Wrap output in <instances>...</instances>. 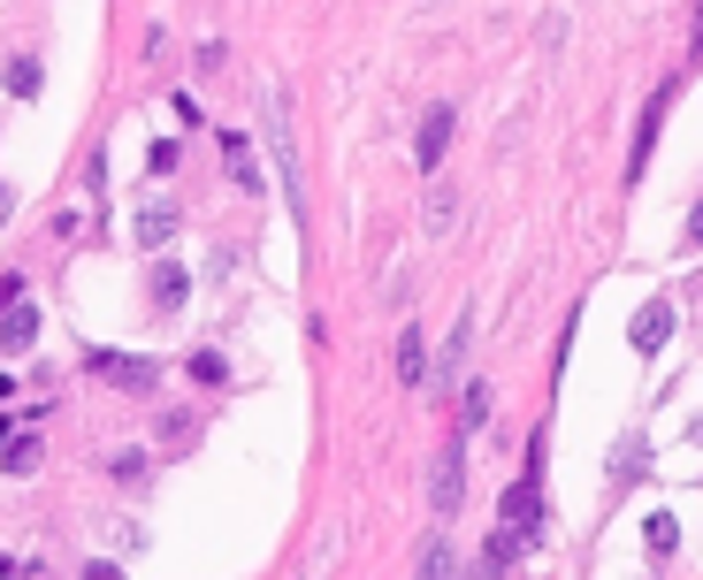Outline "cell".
Masks as SVG:
<instances>
[{"label": "cell", "mask_w": 703, "mask_h": 580, "mask_svg": "<svg viewBox=\"0 0 703 580\" xmlns=\"http://www.w3.org/2000/svg\"><path fill=\"white\" fill-rule=\"evenodd\" d=\"M459 473H467V450L444 443V458H436V473H428V504H436V512H459V497H467Z\"/></svg>", "instance_id": "obj_1"}, {"label": "cell", "mask_w": 703, "mask_h": 580, "mask_svg": "<svg viewBox=\"0 0 703 580\" xmlns=\"http://www.w3.org/2000/svg\"><path fill=\"white\" fill-rule=\"evenodd\" d=\"M666 336H673V305H666V298L635 305V321H627V344H635V352H658Z\"/></svg>", "instance_id": "obj_2"}, {"label": "cell", "mask_w": 703, "mask_h": 580, "mask_svg": "<svg viewBox=\"0 0 703 580\" xmlns=\"http://www.w3.org/2000/svg\"><path fill=\"white\" fill-rule=\"evenodd\" d=\"M268 145H276L283 191H291V207H299V153H291V115H283V100H268Z\"/></svg>", "instance_id": "obj_3"}, {"label": "cell", "mask_w": 703, "mask_h": 580, "mask_svg": "<svg viewBox=\"0 0 703 580\" xmlns=\"http://www.w3.org/2000/svg\"><path fill=\"white\" fill-rule=\"evenodd\" d=\"M92 375H108L115 390H154V359H115V352H92Z\"/></svg>", "instance_id": "obj_4"}, {"label": "cell", "mask_w": 703, "mask_h": 580, "mask_svg": "<svg viewBox=\"0 0 703 580\" xmlns=\"http://www.w3.org/2000/svg\"><path fill=\"white\" fill-rule=\"evenodd\" d=\"M498 512H505L513 527H527V520H543V466H535V473H521V481H513V489L498 497Z\"/></svg>", "instance_id": "obj_5"}, {"label": "cell", "mask_w": 703, "mask_h": 580, "mask_svg": "<svg viewBox=\"0 0 703 580\" xmlns=\"http://www.w3.org/2000/svg\"><path fill=\"white\" fill-rule=\"evenodd\" d=\"M444 145H451V108H428V123H421V138H413V160L436 176V168H444Z\"/></svg>", "instance_id": "obj_6"}, {"label": "cell", "mask_w": 703, "mask_h": 580, "mask_svg": "<svg viewBox=\"0 0 703 580\" xmlns=\"http://www.w3.org/2000/svg\"><path fill=\"white\" fill-rule=\"evenodd\" d=\"M222 160H230V176H237V191H260V153L245 131H222Z\"/></svg>", "instance_id": "obj_7"}, {"label": "cell", "mask_w": 703, "mask_h": 580, "mask_svg": "<svg viewBox=\"0 0 703 580\" xmlns=\"http://www.w3.org/2000/svg\"><path fill=\"white\" fill-rule=\"evenodd\" d=\"M31 336H38V305H23V298H8V305H0V344H8V352H23Z\"/></svg>", "instance_id": "obj_8"}, {"label": "cell", "mask_w": 703, "mask_h": 580, "mask_svg": "<svg viewBox=\"0 0 703 580\" xmlns=\"http://www.w3.org/2000/svg\"><path fill=\"white\" fill-rule=\"evenodd\" d=\"M398 382H405V390H421V382H428V344H421V328H405V336H398Z\"/></svg>", "instance_id": "obj_9"}, {"label": "cell", "mask_w": 703, "mask_h": 580, "mask_svg": "<svg viewBox=\"0 0 703 580\" xmlns=\"http://www.w3.org/2000/svg\"><path fill=\"white\" fill-rule=\"evenodd\" d=\"M643 543H650V558L666 566V558L681 550V520H673V512H650V527H643Z\"/></svg>", "instance_id": "obj_10"}, {"label": "cell", "mask_w": 703, "mask_h": 580, "mask_svg": "<svg viewBox=\"0 0 703 580\" xmlns=\"http://www.w3.org/2000/svg\"><path fill=\"white\" fill-rule=\"evenodd\" d=\"M658 123H666V92L643 108V131H635V160H627V176H643V168H650V138H658Z\"/></svg>", "instance_id": "obj_11"}, {"label": "cell", "mask_w": 703, "mask_h": 580, "mask_svg": "<svg viewBox=\"0 0 703 580\" xmlns=\"http://www.w3.org/2000/svg\"><path fill=\"white\" fill-rule=\"evenodd\" d=\"M169 237H176V207H146V214H138V245H146V253H161Z\"/></svg>", "instance_id": "obj_12"}, {"label": "cell", "mask_w": 703, "mask_h": 580, "mask_svg": "<svg viewBox=\"0 0 703 580\" xmlns=\"http://www.w3.org/2000/svg\"><path fill=\"white\" fill-rule=\"evenodd\" d=\"M183 298H191V276H183V268H154V305H161V313H176Z\"/></svg>", "instance_id": "obj_13"}, {"label": "cell", "mask_w": 703, "mask_h": 580, "mask_svg": "<svg viewBox=\"0 0 703 580\" xmlns=\"http://www.w3.org/2000/svg\"><path fill=\"white\" fill-rule=\"evenodd\" d=\"M0 466L8 473H38V435H8L0 443Z\"/></svg>", "instance_id": "obj_14"}, {"label": "cell", "mask_w": 703, "mask_h": 580, "mask_svg": "<svg viewBox=\"0 0 703 580\" xmlns=\"http://www.w3.org/2000/svg\"><path fill=\"white\" fill-rule=\"evenodd\" d=\"M643 458H650L643 435H627V443H620V466H612V489H635V481H643Z\"/></svg>", "instance_id": "obj_15"}, {"label": "cell", "mask_w": 703, "mask_h": 580, "mask_svg": "<svg viewBox=\"0 0 703 580\" xmlns=\"http://www.w3.org/2000/svg\"><path fill=\"white\" fill-rule=\"evenodd\" d=\"M482 421H490V382H467V398H459V428L475 435Z\"/></svg>", "instance_id": "obj_16"}, {"label": "cell", "mask_w": 703, "mask_h": 580, "mask_svg": "<svg viewBox=\"0 0 703 580\" xmlns=\"http://www.w3.org/2000/svg\"><path fill=\"white\" fill-rule=\"evenodd\" d=\"M8 92H15V100H31V92H38V62H31V54H15V62H8Z\"/></svg>", "instance_id": "obj_17"}, {"label": "cell", "mask_w": 703, "mask_h": 580, "mask_svg": "<svg viewBox=\"0 0 703 580\" xmlns=\"http://www.w3.org/2000/svg\"><path fill=\"white\" fill-rule=\"evenodd\" d=\"M451 214H459V207H451V191H428V230H436V237L451 230Z\"/></svg>", "instance_id": "obj_18"}, {"label": "cell", "mask_w": 703, "mask_h": 580, "mask_svg": "<svg viewBox=\"0 0 703 580\" xmlns=\"http://www.w3.org/2000/svg\"><path fill=\"white\" fill-rule=\"evenodd\" d=\"M191 375H199V382H222L230 367H222V352H199V359H191Z\"/></svg>", "instance_id": "obj_19"}, {"label": "cell", "mask_w": 703, "mask_h": 580, "mask_svg": "<svg viewBox=\"0 0 703 580\" xmlns=\"http://www.w3.org/2000/svg\"><path fill=\"white\" fill-rule=\"evenodd\" d=\"M146 168H154V176H176V145L161 138V145H154V153H146Z\"/></svg>", "instance_id": "obj_20"}, {"label": "cell", "mask_w": 703, "mask_h": 580, "mask_svg": "<svg viewBox=\"0 0 703 580\" xmlns=\"http://www.w3.org/2000/svg\"><path fill=\"white\" fill-rule=\"evenodd\" d=\"M689 245H703V207H696V214H689Z\"/></svg>", "instance_id": "obj_21"}, {"label": "cell", "mask_w": 703, "mask_h": 580, "mask_svg": "<svg viewBox=\"0 0 703 580\" xmlns=\"http://www.w3.org/2000/svg\"><path fill=\"white\" fill-rule=\"evenodd\" d=\"M8 207H15V191H8V183H0V222H8Z\"/></svg>", "instance_id": "obj_22"}]
</instances>
